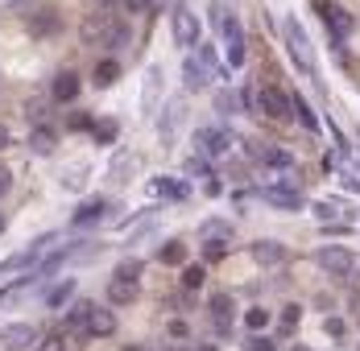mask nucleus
I'll list each match as a JSON object with an SVG mask.
<instances>
[{"label": "nucleus", "instance_id": "a878e982", "mask_svg": "<svg viewBox=\"0 0 360 351\" xmlns=\"http://www.w3.org/2000/svg\"><path fill=\"white\" fill-rule=\"evenodd\" d=\"M34 265H41V256L30 252V248H21L17 256H8V260L0 265V273H17V269H34Z\"/></svg>", "mask_w": 360, "mask_h": 351}, {"label": "nucleus", "instance_id": "5701e85b", "mask_svg": "<svg viewBox=\"0 0 360 351\" xmlns=\"http://www.w3.org/2000/svg\"><path fill=\"white\" fill-rule=\"evenodd\" d=\"M116 79H120V62H116V58H100L96 70H91V83H96V87H112Z\"/></svg>", "mask_w": 360, "mask_h": 351}, {"label": "nucleus", "instance_id": "2f4dec72", "mask_svg": "<svg viewBox=\"0 0 360 351\" xmlns=\"http://www.w3.org/2000/svg\"><path fill=\"white\" fill-rule=\"evenodd\" d=\"M116 133H120V124H116V120H100V124H91V137L100 140V145H112Z\"/></svg>", "mask_w": 360, "mask_h": 351}, {"label": "nucleus", "instance_id": "9b49d317", "mask_svg": "<svg viewBox=\"0 0 360 351\" xmlns=\"http://www.w3.org/2000/svg\"><path fill=\"white\" fill-rule=\"evenodd\" d=\"M207 314L216 322L219 335H228L232 331V318H236V302H232V293H212L207 298Z\"/></svg>", "mask_w": 360, "mask_h": 351}, {"label": "nucleus", "instance_id": "8fccbe9b", "mask_svg": "<svg viewBox=\"0 0 360 351\" xmlns=\"http://www.w3.org/2000/svg\"><path fill=\"white\" fill-rule=\"evenodd\" d=\"M4 145H8V128H4V124H0V149H4Z\"/></svg>", "mask_w": 360, "mask_h": 351}, {"label": "nucleus", "instance_id": "7c9ffc66", "mask_svg": "<svg viewBox=\"0 0 360 351\" xmlns=\"http://www.w3.org/2000/svg\"><path fill=\"white\" fill-rule=\"evenodd\" d=\"M30 285H34L30 277H25V281H13V285H4V289H0V310H4V306H13V302H17V298L30 289Z\"/></svg>", "mask_w": 360, "mask_h": 351}, {"label": "nucleus", "instance_id": "20e7f679", "mask_svg": "<svg viewBox=\"0 0 360 351\" xmlns=\"http://www.w3.org/2000/svg\"><path fill=\"white\" fill-rule=\"evenodd\" d=\"M232 145H236V137H232L224 124H203V128H195V153H199V157H207V161L228 157V153H232Z\"/></svg>", "mask_w": 360, "mask_h": 351}, {"label": "nucleus", "instance_id": "c85d7f7f", "mask_svg": "<svg viewBox=\"0 0 360 351\" xmlns=\"http://www.w3.org/2000/svg\"><path fill=\"white\" fill-rule=\"evenodd\" d=\"M158 260H162V265H182V260H186V244H182V240H166L162 252H158Z\"/></svg>", "mask_w": 360, "mask_h": 351}, {"label": "nucleus", "instance_id": "a211bd4d", "mask_svg": "<svg viewBox=\"0 0 360 351\" xmlns=\"http://www.w3.org/2000/svg\"><path fill=\"white\" fill-rule=\"evenodd\" d=\"M137 298H141V285H137V281H124V277L108 281V302L112 306H133Z\"/></svg>", "mask_w": 360, "mask_h": 351}, {"label": "nucleus", "instance_id": "1a4fd4ad", "mask_svg": "<svg viewBox=\"0 0 360 351\" xmlns=\"http://www.w3.org/2000/svg\"><path fill=\"white\" fill-rule=\"evenodd\" d=\"M34 343H37V326H30V322H13V326L0 331V347L4 351H30Z\"/></svg>", "mask_w": 360, "mask_h": 351}, {"label": "nucleus", "instance_id": "bb28decb", "mask_svg": "<svg viewBox=\"0 0 360 351\" xmlns=\"http://www.w3.org/2000/svg\"><path fill=\"white\" fill-rule=\"evenodd\" d=\"M290 100H294V120H298L302 128H311V133H319V116L311 112V104H307L302 95H290Z\"/></svg>", "mask_w": 360, "mask_h": 351}, {"label": "nucleus", "instance_id": "58836bf2", "mask_svg": "<svg viewBox=\"0 0 360 351\" xmlns=\"http://www.w3.org/2000/svg\"><path fill=\"white\" fill-rule=\"evenodd\" d=\"M298 318H302V306H286V310H282V326L294 331V326H298Z\"/></svg>", "mask_w": 360, "mask_h": 351}, {"label": "nucleus", "instance_id": "cd10ccee", "mask_svg": "<svg viewBox=\"0 0 360 351\" xmlns=\"http://www.w3.org/2000/svg\"><path fill=\"white\" fill-rule=\"evenodd\" d=\"M71 298H75V281L63 277V281H54V289L46 293V306H63V302H71Z\"/></svg>", "mask_w": 360, "mask_h": 351}, {"label": "nucleus", "instance_id": "f8f14e48", "mask_svg": "<svg viewBox=\"0 0 360 351\" xmlns=\"http://www.w3.org/2000/svg\"><path fill=\"white\" fill-rule=\"evenodd\" d=\"M249 252H252V260H257L261 269H278V265H286L290 260V248L278 244V240H257Z\"/></svg>", "mask_w": 360, "mask_h": 351}, {"label": "nucleus", "instance_id": "9d476101", "mask_svg": "<svg viewBox=\"0 0 360 351\" xmlns=\"http://www.w3.org/2000/svg\"><path fill=\"white\" fill-rule=\"evenodd\" d=\"M182 120H186V104H182V100H170V104L162 107V120H158V137H162V145H174Z\"/></svg>", "mask_w": 360, "mask_h": 351}, {"label": "nucleus", "instance_id": "ddd939ff", "mask_svg": "<svg viewBox=\"0 0 360 351\" xmlns=\"http://www.w3.org/2000/svg\"><path fill=\"white\" fill-rule=\"evenodd\" d=\"M112 331H116V318H112L108 306H91V314L83 322V335L87 339H108Z\"/></svg>", "mask_w": 360, "mask_h": 351}, {"label": "nucleus", "instance_id": "603ef678", "mask_svg": "<svg viewBox=\"0 0 360 351\" xmlns=\"http://www.w3.org/2000/svg\"><path fill=\"white\" fill-rule=\"evenodd\" d=\"M4 223H8V219H4V215H0V232H4Z\"/></svg>", "mask_w": 360, "mask_h": 351}, {"label": "nucleus", "instance_id": "e433bc0d", "mask_svg": "<svg viewBox=\"0 0 360 351\" xmlns=\"http://www.w3.org/2000/svg\"><path fill=\"white\" fill-rule=\"evenodd\" d=\"M245 326H249V331H265V326H269V314H265L261 306H252L249 314H245Z\"/></svg>", "mask_w": 360, "mask_h": 351}, {"label": "nucleus", "instance_id": "37998d69", "mask_svg": "<svg viewBox=\"0 0 360 351\" xmlns=\"http://www.w3.org/2000/svg\"><path fill=\"white\" fill-rule=\"evenodd\" d=\"M249 351H278V347H274L269 339H261V335H257V339H249Z\"/></svg>", "mask_w": 360, "mask_h": 351}, {"label": "nucleus", "instance_id": "c03bdc74", "mask_svg": "<svg viewBox=\"0 0 360 351\" xmlns=\"http://www.w3.org/2000/svg\"><path fill=\"white\" fill-rule=\"evenodd\" d=\"M4 4H13V8H21V13H25V17H30V8H34L37 0H4Z\"/></svg>", "mask_w": 360, "mask_h": 351}, {"label": "nucleus", "instance_id": "393cba45", "mask_svg": "<svg viewBox=\"0 0 360 351\" xmlns=\"http://www.w3.org/2000/svg\"><path fill=\"white\" fill-rule=\"evenodd\" d=\"M224 46H228V67H245V58H249V46H245V34L236 37H224Z\"/></svg>", "mask_w": 360, "mask_h": 351}, {"label": "nucleus", "instance_id": "473e14b6", "mask_svg": "<svg viewBox=\"0 0 360 351\" xmlns=\"http://www.w3.org/2000/svg\"><path fill=\"white\" fill-rule=\"evenodd\" d=\"M25 116L34 120V128L37 124H50V104H46V100H30V104H25Z\"/></svg>", "mask_w": 360, "mask_h": 351}, {"label": "nucleus", "instance_id": "864d4df0", "mask_svg": "<svg viewBox=\"0 0 360 351\" xmlns=\"http://www.w3.org/2000/svg\"><path fill=\"white\" fill-rule=\"evenodd\" d=\"M124 351H145V347H124Z\"/></svg>", "mask_w": 360, "mask_h": 351}, {"label": "nucleus", "instance_id": "5fc2aeb1", "mask_svg": "<svg viewBox=\"0 0 360 351\" xmlns=\"http://www.w3.org/2000/svg\"><path fill=\"white\" fill-rule=\"evenodd\" d=\"M199 351H216V347H199Z\"/></svg>", "mask_w": 360, "mask_h": 351}, {"label": "nucleus", "instance_id": "dca6fc26", "mask_svg": "<svg viewBox=\"0 0 360 351\" xmlns=\"http://www.w3.org/2000/svg\"><path fill=\"white\" fill-rule=\"evenodd\" d=\"M182 83H186V91H207V87H212V74H207V67H203L195 54L182 62Z\"/></svg>", "mask_w": 360, "mask_h": 351}, {"label": "nucleus", "instance_id": "f3484780", "mask_svg": "<svg viewBox=\"0 0 360 351\" xmlns=\"http://www.w3.org/2000/svg\"><path fill=\"white\" fill-rule=\"evenodd\" d=\"M75 95H79V74H75V70H58V74H54V83H50V100L71 104Z\"/></svg>", "mask_w": 360, "mask_h": 351}, {"label": "nucleus", "instance_id": "09e8293b", "mask_svg": "<svg viewBox=\"0 0 360 351\" xmlns=\"http://www.w3.org/2000/svg\"><path fill=\"white\" fill-rule=\"evenodd\" d=\"M71 128H91V116H71Z\"/></svg>", "mask_w": 360, "mask_h": 351}, {"label": "nucleus", "instance_id": "de8ad7c7", "mask_svg": "<svg viewBox=\"0 0 360 351\" xmlns=\"http://www.w3.org/2000/svg\"><path fill=\"white\" fill-rule=\"evenodd\" d=\"M216 104H219V112H232V107H236V104H232V95H228V91H219V100H216Z\"/></svg>", "mask_w": 360, "mask_h": 351}, {"label": "nucleus", "instance_id": "6e6552de", "mask_svg": "<svg viewBox=\"0 0 360 351\" xmlns=\"http://www.w3.org/2000/svg\"><path fill=\"white\" fill-rule=\"evenodd\" d=\"M261 199H265L269 207H282V211H298L302 207V190H298V186H282V182L261 186Z\"/></svg>", "mask_w": 360, "mask_h": 351}, {"label": "nucleus", "instance_id": "a18cd8bd", "mask_svg": "<svg viewBox=\"0 0 360 351\" xmlns=\"http://www.w3.org/2000/svg\"><path fill=\"white\" fill-rule=\"evenodd\" d=\"M79 182H83V170H71L67 174V190H79Z\"/></svg>", "mask_w": 360, "mask_h": 351}, {"label": "nucleus", "instance_id": "4468645a", "mask_svg": "<svg viewBox=\"0 0 360 351\" xmlns=\"http://www.w3.org/2000/svg\"><path fill=\"white\" fill-rule=\"evenodd\" d=\"M149 190H153V199H162V203H182V199H191V186H186L182 178H153Z\"/></svg>", "mask_w": 360, "mask_h": 351}, {"label": "nucleus", "instance_id": "c756f323", "mask_svg": "<svg viewBox=\"0 0 360 351\" xmlns=\"http://www.w3.org/2000/svg\"><path fill=\"white\" fill-rule=\"evenodd\" d=\"M199 236H203V240H228V236H232V223H228V219H212V223L199 227Z\"/></svg>", "mask_w": 360, "mask_h": 351}, {"label": "nucleus", "instance_id": "39448f33", "mask_svg": "<svg viewBox=\"0 0 360 351\" xmlns=\"http://www.w3.org/2000/svg\"><path fill=\"white\" fill-rule=\"evenodd\" d=\"M315 265L327 269L331 277H348V273H352V265H356V256H352L344 244H327V248L315 252Z\"/></svg>", "mask_w": 360, "mask_h": 351}, {"label": "nucleus", "instance_id": "2eb2a0df", "mask_svg": "<svg viewBox=\"0 0 360 351\" xmlns=\"http://www.w3.org/2000/svg\"><path fill=\"white\" fill-rule=\"evenodd\" d=\"M30 34L34 37H54L58 29H63V21H58V8H37V13H30Z\"/></svg>", "mask_w": 360, "mask_h": 351}, {"label": "nucleus", "instance_id": "412c9836", "mask_svg": "<svg viewBox=\"0 0 360 351\" xmlns=\"http://www.w3.org/2000/svg\"><path fill=\"white\" fill-rule=\"evenodd\" d=\"M158 91H162V67H149L145 70V91H141V112L145 116L158 107Z\"/></svg>", "mask_w": 360, "mask_h": 351}, {"label": "nucleus", "instance_id": "79ce46f5", "mask_svg": "<svg viewBox=\"0 0 360 351\" xmlns=\"http://www.w3.org/2000/svg\"><path fill=\"white\" fill-rule=\"evenodd\" d=\"M13 190V174H8V166H0V194H8Z\"/></svg>", "mask_w": 360, "mask_h": 351}, {"label": "nucleus", "instance_id": "49530a36", "mask_svg": "<svg viewBox=\"0 0 360 351\" xmlns=\"http://www.w3.org/2000/svg\"><path fill=\"white\" fill-rule=\"evenodd\" d=\"M203 190H207V194L216 199V194H219V190H224V186H219V178H207V182H203Z\"/></svg>", "mask_w": 360, "mask_h": 351}, {"label": "nucleus", "instance_id": "4c0bfd02", "mask_svg": "<svg viewBox=\"0 0 360 351\" xmlns=\"http://www.w3.org/2000/svg\"><path fill=\"white\" fill-rule=\"evenodd\" d=\"M315 211H319V215H323V219H340V215H344V219H348V211L340 207V203H315Z\"/></svg>", "mask_w": 360, "mask_h": 351}, {"label": "nucleus", "instance_id": "423d86ee", "mask_svg": "<svg viewBox=\"0 0 360 351\" xmlns=\"http://www.w3.org/2000/svg\"><path fill=\"white\" fill-rule=\"evenodd\" d=\"M319 17H323V25L331 29L335 41H344V37L352 34V13H348L340 0H319Z\"/></svg>", "mask_w": 360, "mask_h": 351}, {"label": "nucleus", "instance_id": "6ab92c4d", "mask_svg": "<svg viewBox=\"0 0 360 351\" xmlns=\"http://www.w3.org/2000/svg\"><path fill=\"white\" fill-rule=\"evenodd\" d=\"M261 166H269V170H278V174H286L294 170V157H290L286 149H274V145H257V153H252Z\"/></svg>", "mask_w": 360, "mask_h": 351}, {"label": "nucleus", "instance_id": "b1692460", "mask_svg": "<svg viewBox=\"0 0 360 351\" xmlns=\"http://www.w3.org/2000/svg\"><path fill=\"white\" fill-rule=\"evenodd\" d=\"M54 145H58V137H54V128H50V124H37L34 133H30V149L41 153V157H46V153H54Z\"/></svg>", "mask_w": 360, "mask_h": 351}, {"label": "nucleus", "instance_id": "f03ea898", "mask_svg": "<svg viewBox=\"0 0 360 351\" xmlns=\"http://www.w3.org/2000/svg\"><path fill=\"white\" fill-rule=\"evenodd\" d=\"M282 37H286L290 62L302 70V74H311V79H315V87H323V79H319V58H315L311 37H307V29H302V21H298V17H286V21H282Z\"/></svg>", "mask_w": 360, "mask_h": 351}, {"label": "nucleus", "instance_id": "4be33fe9", "mask_svg": "<svg viewBox=\"0 0 360 351\" xmlns=\"http://www.w3.org/2000/svg\"><path fill=\"white\" fill-rule=\"evenodd\" d=\"M133 170H137V157H133V153H116V157H112V166H108V182H112V186H120Z\"/></svg>", "mask_w": 360, "mask_h": 351}, {"label": "nucleus", "instance_id": "f257e3e1", "mask_svg": "<svg viewBox=\"0 0 360 351\" xmlns=\"http://www.w3.org/2000/svg\"><path fill=\"white\" fill-rule=\"evenodd\" d=\"M79 37H83V46H96V50L116 54V50H124V46H129L133 29H129V21H120L112 8H100V13H91V17L83 21Z\"/></svg>", "mask_w": 360, "mask_h": 351}, {"label": "nucleus", "instance_id": "72a5a7b5", "mask_svg": "<svg viewBox=\"0 0 360 351\" xmlns=\"http://www.w3.org/2000/svg\"><path fill=\"white\" fill-rule=\"evenodd\" d=\"M203 277H207V273H203V265H186V269H182V289H191V293H195V289L203 285Z\"/></svg>", "mask_w": 360, "mask_h": 351}, {"label": "nucleus", "instance_id": "a19ab883", "mask_svg": "<svg viewBox=\"0 0 360 351\" xmlns=\"http://www.w3.org/2000/svg\"><path fill=\"white\" fill-rule=\"evenodd\" d=\"M129 13H145V8H153V0H120Z\"/></svg>", "mask_w": 360, "mask_h": 351}, {"label": "nucleus", "instance_id": "7ed1b4c3", "mask_svg": "<svg viewBox=\"0 0 360 351\" xmlns=\"http://www.w3.org/2000/svg\"><path fill=\"white\" fill-rule=\"evenodd\" d=\"M257 107H261V116L274 120V124H290V120H294V100L286 95L282 83H265V87L257 91Z\"/></svg>", "mask_w": 360, "mask_h": 351}, {"label": "nucleus", "instance_id": "0eeeda50", "mask_svg": "<svg viewBox=\"0 0 360 351\" xmlns=\"http://www.w3.org/2000/svg\"><path fill=\"white\" fill-rule=\"evenodd\" d=\"M174 41H179L182 50H191L195 41H199V17L186 8V4H174Z\"/></svg>", "mask_w": 360, "mask_h": 351}, {"label": "nucleus", "instance_id": "c9c22d12", "mask_svg": "<svg viewBox=\"0 0 360 351\" xmlns=\"http://www.w3.org/2000/svg\"><path fill=\"white\" fill-rule=\"evenodd\" d=\"M112 277H124V281H141V260H120Z\"/></svg>", "mask_w": 360, "mask_h": 351}, {"label": "nucleus", "instance_id": "f704fd0d", "mask_svg": "<svg viewBox=\"0 0 360 351\" xmlns=\"http://www.w3.org/2000/svg\"><path fill=\"white\" fill-rule=\"evenodd\" d=\"M224 256H228V240H207V244H203V260H207V265H216Z\"/></svg>", "mask_w": 360, "mask_h": 351}, {"label": "nucleus", "instance_id": "aec40b11", "mask_svg": "<svg viewBox=\"0 0 360 351\" xmlns=\"http://www.w3.org/2000/svg\"><path fill=\"white\" fill-rule=\"evenodd\" d=\"M104 211H108L104 199H87V203L71 215V227H91V223H100V215H104Z\"/></svg>", "mask_w": 360, "mask_h": 351}, {"label": "nucleus", "instance_id": "3c124183", "mask_svg": "<svg viewBox=\"0 0 360 351\" xmlns=\"http://www.w3.org/2000/svg\"><path fill=\"white\" fill-rule=\"evenodd\" d=\"M96 4H100V8H112V4H116V0H96Z\"/></svg>", "mask_w": 360, "mask_h": 351}, {"label": "nucleus", "instance_id": "ea45409f", "mask_svg": "<svg viewBox=\"0 0 360 351\" xmlns=\"http://www.w3.org/2000/svg\"><path fill=\"white\" fill-rule=\"evenodd\" d=\"M41 351H67V339H63V335H50V339L41 343Z\"/></svg>", "mask_w": 360, "mask_h": 351}]
</instances>
